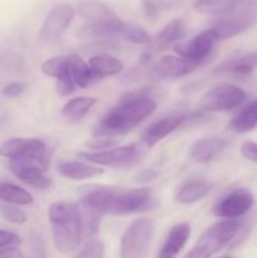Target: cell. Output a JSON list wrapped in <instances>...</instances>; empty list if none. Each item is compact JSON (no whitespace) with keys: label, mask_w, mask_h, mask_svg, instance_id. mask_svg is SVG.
<instances>
[{"label":"cell","mask_w":257,"mask_h":258,"mask_svg":"<svg viewBox=\"0 0 257 258\" xmlns=\"http://www.w3.org/2000/svg\"><path fill=\"white\" fill-rule=\"evenodd\" d=\"M81 202L102 214L140 213L156 206L149 188L115 189L102 185L83 186Z\"/></svg>","instance_id":"cell-2"},{"label":"cell","mask_w":257,"mask_h":258,"mask_svg":"<svg viewBox=\"0 0 257 258\" xmlns=\"http://www.w3.org/2000/svg\"><path fill=\"white\" fill-rule=\"evenodd\" d=\"M121 35L126 40H130L135 44H149L151 42L150 34L144 28L134 24H125Z\"/></svg>","instance_id":"cell-30"},{"label":"cell","mask_w":257,"mask_h":258,"mask_svg":"<svg viewBox=\"0 0 257 258\" xmlns=\"http://www.w3.org/2000/svg\"><path fill=\"white\" fill-rule=\"evenodd\" d=\"M32 247H33V249L35 251V254H37V256H42L39 251H42L45 256L44 246H43V242H42V239H40V237H34V238H33Z\"/></svg>","instance_id":"cell-40"},{"label":"cell","mask_w":257,"mask_h":258,"mask_svg":"<svg viewBox=\"0 0 257 258\" xmlns=\"http://www.w3.org/2000/svg\"><path fill=\"white\" fill-rule=\"evenodd\" d=\"M241 0H193V5L199 13L221 15L239 5Z\"/></svg>","instance_id":"cell-27"},{"label":"cell","mask_w":257,"mask_h":258,"mask_svg":"<svg viewBox=\"0 0 257 258\" xmlns=\"http://www.w3.org/2000/svg\"><path fill=\"white\" fill-rule=\"evenodd\" d=\"M156 110V101L149 91H131L123 95L96 125L95 136H118L140 125Z\"/></svg>","instance_id":"cell-1"},{"label":"cell","mask_w":257,"mask_h":258,"mask_svg":"<svg viewBox=\"0 0 257 258\" xmlns=\"http://www.w3.org/2000/svg\"><path fill=\"white\" fill-rule=\"evenodd\" d=\"M70 68V58L68 55H55V57L48 58L40 66V70L45 76H49L57 80L62 76L66 71Z\"/></svg>","instance_id":"cell-28"},{"label":"cell","mask_w":257,"mask_h":258,"mask_svg":"<svg viewBox=\"0 0 257 258\" xmlns=\"http://www.w3.org/2000/svg\"><path fill=\"white\" fill-rule=\"evenodd\" d=\"M226 148V141L218 138H203L191 145L190 159L198 164H208L221 155Z\"/></svg>","instance_id":"cell-17"},{"label":"cell","mask_w":257,"mask_h":258,"mask_svg":"<svg viewBox=\"0 0 257 258\" xmlns=\"http://www.w3.org/2000/svg\"><path fill=\"white\" fill-rule=\"evenodd\" d=\"M22 243L19 236H17L13 232L8 231H2L0 229V249L7 248L10 246H19Z\"/></svg>","instance_id":"cell-35"},{"label":"cell","mask_w":257,"mask_h":258,"mask_svg":"<svg viewBox=\"0 0 257 258\" xmlns=\"http://www.w3.org/2000/svg\"><path fill=\"white\" fill-rule=\"evenodd\" d=\"M144 13L149 19H156L161 10L166 7L165 0H144Z\"/></svg>","instance_id":"cell-34"},{"label":"cell","mask_w":257,"mask_h":258,"mask_svg":"<svg viewBox=\"0 0 257 258\" xmlns=\"http://www.w3.org/2000/svg\"><path fill=\"white\" fill-rule=\"evenodd\" d=\"M241 154L247 160L257 163V143L254 141H246L241 146Z\"/></svg>","instance_id":"cell-36"},{"label":"cell","mask_w":257,"mask_h":258,"mask_svg":"<svg viewBox=\"0 0 257 258\" xmlns=\"http://www.w3.org/2000/svg\"><path fill=\"white\" fill-rule=\"evenodd\" d=\"M154 233V223L149 218H138L126 228L120 243V257L138 258L145 253Z\"/></svg>","instance_id":"cell-8"},{"label":"cell","mask_w":257,"mask_h":258,"mask_svg":"<svg viewBox=\"0 0 257 258\" xmlns=\"http://www.w3.org/2000/svg\"><path fill=\"white\" fill-rule=\"evenodd\" d=\"M0 201L17 204V206H28L33 203V197L29 191L15 184L0 181Z\"/></svg>","instance_id":"cell-24"},{"label":"cell","mask_w":257,"mask_h":258,"mask_svg":"<svg viewBox=\"0 0 257 258\" xmlns=\"http://www.w3.org/2000/svg\"><path fill=\"white\" fill-rule=\"evenodd\" d=\"M243 228L237 219H223L209 227L185 254L189 258H208L221 252L224 247L232 248L234 239Z\"/></svg>","instance_id":"cell-4"},{"label":"cell","mask_w":257,"mask_h":258,"mask_svg":"<svg viewBox=\"0 0 257 258\" xmlns=\"http://www.w3.org/2000/svg\"><path fill=\"white\" fill-rule=\"evenodd\" d=\"M204 63L181 55H164L151 66V73L158 78H178L198 70Z\"/></svg>","instance_id":"cell-14"},{"label":"cell","mask_w":257,"mask_h":258,"mask_svg":"<svg viewBox=\"0 0 257 258\" xmlns=\"http://www.w3.org/2000/svg\"><path fill=\"white\" fill-rule=\"evenodd\" d=\"M211 189L212 184L204 179H189L178 186L174 198L179 204H193L203 199Z\"/></svg>","instance_id":"cell-18"},{"label":"cell","mask_w":257,"mask_h":258,"mask_svg":"<svg viewBox=\"0 0 257 258\" xmlns=\"http://www.w3.org/2000/svg\"><path fill=\"white\" fill-rule=\"evenodd\" d=\"M191 115L183 112H174L170 115H166L159 120L154 121L153 123L149 125V127L145 128L143 134V141L148 148H153L158 143L170 135L173 131L180 127L184 122L190 120Z\"/></svg>","instance_id":"cell-13"},{"label":"cell","mask_w":257,"mask_h":258,"mask_svg":"<svg viewBox=\"0 0 257 258\" xmlns=\"http://www.w3.org/2000/svg\"><path fill=\"white\" fill-rule=\"evenodd\" d=\"M0 257H23V252L18 246H10L0 249Z\"/></svg>","instance_id":"cell-39"},{"label":"cell","mask_w":257,"mask_h":258,"mask_svg":"<svg viewBox=\"0 0 257 258\" xmlns=\"http://www.w3.org/2000/svg\"><path fill=\"white\" fill-rule=\"evenodd\" d=\"M103 169L81 161L62 160L57 163V173L71 180H86L103 174Z\"/></svg>","instance_id":"cell-19"},{"label":"cell","mask_w":257,"mask_h":258,"mask_svg":"<svg viewBox=\"0 0 257 258\" xmlns=\"http://www.w3.org/2000/svg\"><path fill=\"white\" fill-rule=\"evenodd\" d=\"M24 90L25 87L23 83L13 82V83H9V85H7L4 88H3V95L10 98H15V97H19V96L24 92Z\"/></svg>","instance_id":"cell-37"},{"label":"cell","mask_w":257,"mask_h":258,"mask_svg":"<svg viewBox=\"0 0 257 258\" xmlns=\"http://www.w3.org/2000/svg\"><path fill=\"white\" fill-rule=\"evenodd\" d=\"M226 67L232 76L251 75L252 71L257 67V50L248 54L227 59Z\"/></svg>","instance_id":"cell-25"},{"label":"cell","mask_w":257,"mask_h":258,"mask_svg":"<svg viewBox=\"0 0 257 258\" xmlns=\"http://www.w3.org/2000/svg\"><path fill=\"white\" fill-rule=\"evenodd\" d=\"M5 123H7V117H5L4 115H2V113H0V127H2V126H4Z\"/></svg>","instance_id":"cell-41"},{"label":"cell","mask_w":257,"mask_h":258,"mask_svg":"<svg viewBox=\"0 0 257 258\" xmlns=\"http://www.w3.org/2000/svg\"><path fill=\"white\" fill-rule=\"evenodd\" d=\"M159 173L154 169H146V170L140 171V173L136 175V183H140V184H149L151 181L155 180L158 178Z\"/></svg>","instance_id":"cell-38"},{"label":"cell","mask_w":257,"mask_h":258,"mask_svg":"<svg viewBox=\"0 0 257 258\" xmlns=\"http://www.w3.org/2000/svg\"><path fill=\"white\" fill-rule=\"evenodd\" d=\"M78 257H92V258H100L103 257V244L98 239L88 238L87 242L81 247V251H78Z\"/></svg>","instance_id":"cell-31"},{"label":"cell","mask_w":257,"mask_h":258,"mask_svg":"<svg viewBox=\"0 0 257 258\" xmlns=\"http://www.w3.org/2000/svg\"><path fill=\"white\" fill-rule=\"evenodd\" d=\"M246 98V92L236 85H218L207 91L198 105V111L204 112H224L238 107Z\"/></svg>","instance_id":"cell-7"},{"label":"cell","mask_w":257,"mask_h":258,"mask_svg":"<svg viewBox=\"0 0 257 258\" xmlns=\"http://www.w3.org/2000/svg\"><path fill=\"white\" fill-rule=\"evenodd\" d=\"M0 156L8 159H25L37 163L43 170H48L50 164L47 146L38 139L14 138L0 145Z\"/></svg>","instance_id":"cell-6"},{"label":"cell","mask_w":257,"mask_h":258,"mask_svg":"<svg viewBox=\"0 0 257 258\" xmlns=\"http://www.w3.org/2000/svg\"><path fill=\"white\" fill-rule=\"evenodd\" d=\"M0 214L5 221L14 224H24L27 222V214L18 208L17 204L0 201Z\"/></svg>","instance_id":"cell-29"},{"label":"cell","mask_w":257,"mask_h":258,"mask_svg":"<svg viewBox=\"0 0 257 258\" xmlns=\"http://www.w3.org/2000/svg\"><path fill=\"white\" fill-rule=\"evenodd\" d=\"M185 33V25L181 19H174L169 22L163 29L159 32L156 35L155 40L153 43V48L155 52L158 50H163L168 48L169 45L173 44L178 39H180Z\"/></svg>","instance_id":"cell-21"},{"label":"cell","mask_w":257,"mask_h":258,"mask_svg":"<svg viewBox=\"0 0 257 258\" xmlns=\"http://www.w3.org/2000/svg\"><path fill=\"white\" fill-rule=\"evenodd\" d=\"M68 57H70V70L76 85L81 88H86L90 85L91 81L95 80L90 64L76 54L68 55Z\"/></svg>","instance_id":"cell-26"},{"label":"cell","mask_w":257,"mask_h":258,"mask_svg":"<svg viewBox=\"0 0 257 258\" xmlns=\"http://www.w3.org/2000/svg\"><path fill=\"white\" fill-rule=\"evenodd\" d=\"M118 141L113 136H95L92 140L86 141V146L92 149L93 151L105 150V149L112 148L117 145Z\"/></svg>","instance_id":"cell-33"},{"label":"cell","mask_w":257,"mask_h":258,"mask_svg":"<svg viewBox=\"0 0 257 258\" xmlns=\"http://www.w3.org/2000/svg\"><path fill=\"white\" fill-rule=\"evenodd\" d=\"M211 28L217 33L218 40L229 39L246 32L247 29L256 24L257 22V7L256 5H244L231 9L229 12L217 15Z\"/></svg>","instance_id":"cell-5"},{"label":"cell","mask_w":257,"mask_h":258,"mask_svg":"<svg viewBox=\"0 0 257 258\" xmlns=\"http://www.w3.org/2000/svg\"><path fill=\"white\" fill-rule=\"evenodd\" d=\"M76 86L77 85H76L75 80H73L70 68H68V71H66L62 76H59V77L57 78V92L58 95L62 96V97L72 95L76 90Z\"/></svg>","instance_id":"cell-32"},{"label":"cell","mask_w":257,"mask_h":258,"mask_svg":"<svg viewBox=\"0 0 257 258\" xmlns=\"http://www.w3.org/2000/svg\"><path fill=\"white\" fill-rule=\"evenodd\" d=\"M96 103L97 100L95 97H88V96L75 97L63 106L62 115L73 121L81 120Z\"/></svg>","instance_id":"cell-23"},{"label":"cell","mask_w":257,"mask_h":258,"mask_svg":"<svg viewBox=\"0 0 257 258\" xmlns=\"http://www.w3.org/2000/svg\"><path fill=\"white\" fill-rule=\"evenodd\" d=\"M190 224L188 222H180L171 227L161 246L160 252L158 253L159 258H173L178 256L179 252L184 248L190 237Z\"/></svg>","instance_id":"cell-16"},{"label":"cell","mask_w":257,"mask_h":258,"mask_svg":"<svg viewBox=\"0 0 257 258\" xmlns=\"http://www.w3.org/2000/svg\"><path fill=\"white\" fill-rule=\"evenodd\" d=\"M73 15H75V10L71 5H55L43 20L39 30V37L48 42L57 40L70 27Z\"/></svg>","instance_id":"cell-12"},{"label":"cell","mask_w":257,"mask_h":258,"mask_svg":"<svg viewBox=\"0 0 257 258\" xmlns=\"http://www.w3.org/2000/svg\"><path fill=\"white\" fill-rule=\"evenodd\" d=\"M9 169L23 183L32 188H49V178L44 175V170L34 161L25 159H9Z\"/></svg>","instance_id":"cell-15"},{"label":"cell","mask_w":257,"mask_h":258,"mask_svg":"<svg viewBox=\"0 0 257 258\" xmlns=\"http://www.w3.org/2000/svg\"><path fill=\"white\" fill-rule=\"evenodd\" d=\"M218 40L217 33L213 28L203 30L196 37L191 38L188 42L180 43L174 47V50L181 57H185L188 59L196 60V62L206 63L213 50L214 44Z\"/></svg>","instance_id":"cell-11"},{"label":"cell","mask_w":257,"mask_h":258,"mask_svg":"<svg viewBox=\"0 0 257 258\" xmlns=\"http://www.w3.org/2000/svg\"><path fill=\"white\" fill-rule=\"evenodd\" d=\"M88 64H90L95 80L118 75L123 70V63L118 58L107 53L92 55L88 60Z\"/></svg>","instance_id":"cell-20"},{"label":"cell","mask_w":257,"mask_h":258,"mask_svg":"<svg viewBox=\"0 0 257 258\" xmlns=\"http://www.w3.org/2000/svg\"><path fill=\"white\" fill-rule=\"evenodd\" d=\"M254 197L248 189L237 188L222 197L213 207L216 217L223 219H237L244 216L253 207Z\"/></svg>","instance_id":"cell-10"},{"label":"cell","mask_w":257,"mask_h":258,"mask_svg":"<svg viewBox=\"0 0 257 258\" xmlns=\"http://www.w3.org/2000/svg\"><path fill=\"white\" fill-rule=\"evenodd\" d=\"M83 160L100 166H127L133 165L140 159V149L138 145L112 146L98 151H82L78 154Z\"/></svg>","instance_id":"cell-9"},{"label":"cell","mask_w":257,"mask_h":258,"mask_svg":"<svg viewBox=\"0 0 257 258\" xmlns=\"http://www.w3.org/2000/svg\"><path fill=\"white\" fill-rule=\"evenodd\" d=\"M48 218L57 251L63 254L77 253L86 238L77 204L63 201L53 202L48 208Z\"/></svg>","instance_id":"cell-3"},{"label":"cell","mask_w":257,"mask_h":258,"mask_svg":"<svg viewBox=\"0 0 257 258\" xmlns=\"http://www.w3.org/2000/svg\"><path fill=\"white\" fill-rule=\"evenodd\" d=\"M257 127V98L244 106L229 123V128L234 133H249Z\"/></svg>","instance_id":"cell-22"}]
</instances>
